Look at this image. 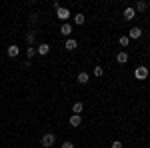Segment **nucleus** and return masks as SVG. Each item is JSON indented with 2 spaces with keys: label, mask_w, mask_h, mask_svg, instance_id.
Wrapping results in <instances>:
<instances>
[{
  "label": "nucleus",
  "mask_w": 150,
  "mask_h": 148,
  "mask_svg": "<svg viewBox=\"0 0 150 148\" xmlns=\"http://www.w3.org/2000/svg\"><path fill=\"white\" fill-rule=\"evenodd\" d=\"M82 110H84V106H82V102H76L74 106H72V112H74V114H80Z\"/></svg>",
  "instance_id": "2eb2a0df"
},
{
  "label": "nucleus",
  "mask_w": 150,
  "mask_h": 148,
  "mask_svg": "<svg viewBox=\"0 0 150 148\" xmlns=\"http://www.w3.org/2000/svg\"><path fill=\"white\" fill-rule=\"evenodd\" d=\"M88 80H90V76H88V72H80V74H78V82H80V84H86Z\"/></svg>",
  "instance_id": "ddd939ff"
},
{
  "label": "nucleus",
  "mask_w": 150,
  "mask_h": 148,
  "mask_svg": "<svg viewBox=\"0 0 150 148\" xmlns=\"http://www.w3.org/2000/svg\"><path fill=\"white\" fill-rule=\"evenodd\" d=\"M148 8V2H144V0H140V2H136V8L134 10H140V12H144Z\"/></svg>",
  "instance_id": "4468645a"
},
{
  "label": "nucleus",
  "mask_w": 150,
  "mask_h": 148,
  "mask_svg": "<svg viewBox=\"0 0 150 148\" xmlns=\"http://www.w3.org/2000/svg\"><path fill=\"white\" fill-rule=\"evenodd\" d=\"M60 148H74V144H72V142H64Z\"/></svg>",
  "instance_id": "412c9836"
},
{
  "label": "nucleus",
  "mask_w": 150,
  "mask_h": 148,
  "mask_svg": "<svg viewBox=\"0 0 150 148\" xmlns=\"http://www.w3.org/2000/svg\"><path fill=\"white\" fill-rule=\"evenodd\" d=\"M102 74H104L102 66H94V76H96V78H100V76H102Z\"/></svg>",
  "instance_id": "dca6fc26"
},
{
  "label": "nucleus",
  "mask_w": 150,
  "mask_h": 148,
  "mask_svg": "<svg viewBox=\"0 0 150 148\" xmlns=\"http://www.w3.org/2000/svg\"><path fill=\"white\" fill-rule=\"evenodd\" d=\"M6 54H8L10 58H16L18 54H20V48H18L16 44H10L8 48H6Z\"/></svg>",
  "instance_id": "20e7f679"
},
{
  "label": "nucleus",
  "mask_w": 150,
  "mask_h": 148,
  "mask_svg": "<svg viewBox=\"0 0 150 148\" xmlns=\"http://www.w3.org/2000/svg\"><path fill=\"white\" fill-rule=\"evenodd\" d=\"M142 36V28H138V26H134V28H130V32H128V38H140Z\"/></svg>",
  "instance_id": "423d86ee"
},
{
  "label": "nucleus",
  "mask_w": 150,
  "mask_h": 148,
  "mask_svg": "<svg viewBox=\"0 0 150 148\" xmlns=\"http://www.w3.org/2000/svg\"><path fill=\"white\" fill-rule=\"evenodd\" d=\"M34 38H36V34H34V32H28V34H26V42L30 44V42H34Z\"/></svg>",
  "instance_id": "a211bd4d"
},
{
  "label": "nucleus",
  "mask_w": 150,
  "mask_h": 148,
  "mask_svg": "<svg viewBox=\"0 0 150 148\" xmlns=\"http://www.w3.org/2000/svg\"><path fill=\"white\" fill-rule=\"evenodd\" d=\"M128 40H130L128 36H120V40H118V42H120V46H128Z\"/></svg>",
  "instance_id": "6ab92c4d"
},
{
  "label": "nucleus",
  "mask_w": 150,
  "mask_h": 148,
  "mask_svg": "<svg viewBox=\"0 0 150 148\" xmlns=\"http://www.w3.org/2000/svg\"><path fill=\"white\" fill-rule=\"evenodd\" d=\"M70 16H72V14H70L68 8H62V6H60V8L56 10V18H58V20H62V22H66Z\"/></svg>",
  "instance_id": "f03ea898"
},
{
  "label": "nucleus",
  "mask_w": 150,
  "mask_h": 148,
  "mask_svg": "<svg viewBox=\"0 0 150 148\" xmlns=\"http://www.w3.org/2000/svg\"><path fill=\"white\" fill-rule=\"evenodd\" d=\"M76 46H78V42H76V40H74V38H68V40H66V44H64V48H66V50H70V52H72V50H74V48H76Z\"/></svg>",
  "instance_id": "9b49d317"
},
{
  "label": "nucleus",
  "mask_w": 150,
  "mask_h": 148,
  "mask_svg": "<svg viewBox=\"0 0 150 148\" xmlns=\"http://www.w3.org/2000/svg\"><path fill=\"white\" fill-rule=\"evenodd\" d=\"M134 76H136V80H146L148 78V68L146 66H138L134 70Z\"/></svg>",
  "instance_id": "7ed1b4c3"
},
{
  "label": "nucleus",
  "mask_w": 150,
  "mask_h": 148,
  "mask_svg": "<svg viewBox=\"0 0 150 148\" xmlns=\"http://www.w3.org/2000/svg\"><path fill=\"white\" fill-rule=\"evenodd\" d=\"M122 16H124V20H132V18H134V16H136V10H134V8H130V6H128L126 10H124V14H122Z\"/></svg>",
  "instance_id": "1a4fd4ad"
},
{
  "label": "nucleus",
  "mask_w": 150,
  "mask_h": 148,
  "mask_svg": "<svg viewBox=\"0 0 150 148\" xmlns=\"http://www.w3.org/2000/svg\"><path fill=\"white\" fill-rule=\"evenodd\" d=\"M80 122H82V114H72L70 116V126H80Z\"/></svg>",
  "instance_id": "0eeeda50"
},
{
  "label": "nucleus",
  "mask_w": 150,
  "mask_h": 148,
  "mask_svg": "<svg viewBox=\"0 0 150 148\" xmlns=\"http://www.w3.org/2000/svg\"><path fill=\"white\" fill-rule=\"evenodd\" d=\"M48 52H50V46H48L46 42H42V44L36 48V54H40V56H46Z\"/></svg>",
  "instance_id": "39448f33"
},
{
  "label": "nucleus",
  "mask_w": 150,
  "mask_h": 148,
  "mask_svg": "<svg viewBox=\"0 0 150 148\" xmlns=\"http://www.w3.org/2000/svg\"><path fill=\"white\" fill-rule=\"evenodd\" d=\"M60 32H62L64 36H70V34H72V26H70L68 22H64L62 26H60Z\"/></svg>",
  "instance_id": "9d476101"
},
{
  "label": "nucleus",
  "mask_w": 150,
  "mask_h": 148,
  "mask_svg": "<svg viewBox=\"0 0 150 148\" xmlns=\"http://www.w3.org/2000/svg\"><path fill=\"white\" fill-rule=\"evenodd\" d=\"M26 56H28V58H34L36 56V48H32V46H30V48L26 50Z\"/></svg>",
  "instance_id": "f3484780"
},
{
  "label": "nucleus",
  "mask_w": 150,
  "mask_h": 148,
  "mask_svg": "<svg viewBox=\"0 0 150 148\" xmlns=\"http://www.w3.org/2000/svg\"><path fill=\"white\" fill-rule=\"evenodd\" d=\"M54 142H56V136H54L52 132H46L44 136L40 138V144H42L44 148H52V146H54Z\"/></svg>",
  "instance_id": "f257e3e1"
},
{
  "label": "nucleus",
  "mask_w": 150,
  "mask_h": 148,
  "mask_svg": "<svg viewBox=\"0 0 150 148\" xmlns=\"http://www.w3.org/2000/svg\"><path fill=\"white\" fill-rule=\"evenodd\" d=\"M84 20H86V16H84L82 12H78V14H74V24H78V26H82V24H84Z\"/></svg>",
  "instance_id": "f8f14e48"
},
{
  "label": "nucleus",
  "mask_w": 150,
  "mask_h": 148,
  "mask_svg": "<svg viewBox=\"0 0 150 148\" xmlns=\"http://www.w3.org/2000/svg\"><path fill=\"white\" fill-rule=\"evenodd\" d=\"M116 62H118V64H126L128 62V52H124V50L118 52V54H116Z\"/></svg>",
  "instance_id": "6e6552de"
},
{
  "label": "nucleus",
  "mask_w": 150,
  "mask_h": 148,
  "mask_svg": "<svg viewBox=\"0 0 150 148\" xmlns=\"http://www.w3.org/2000/svg\"><path fill=\"white\" fill-rule=\"evenodd\" d=\"M122 146H124V144H122L120 140H114V142H112V148H122Z\"/></svg>",
  "instance_id": "aec40b11"
}]
</instances>
